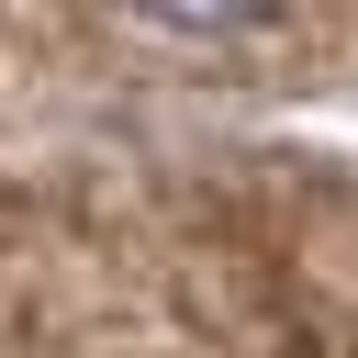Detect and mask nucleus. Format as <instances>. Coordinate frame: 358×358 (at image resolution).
Wrapping results in <instances>:
<instances>
[{"mask_svg":"<svg viewBox=\"0 0 358 358\" xmlns=\"http://www.w3.org/2000/svg\"><path fill=\"white\" fill-rule=\"evenodd\" d=\"M145 34H179V45H224V34H246L268 0H123Z\"/></svg>","mask_w":358,"mask_h":358,"instance_id":"1","label":"nucleus"}]
</instances>
